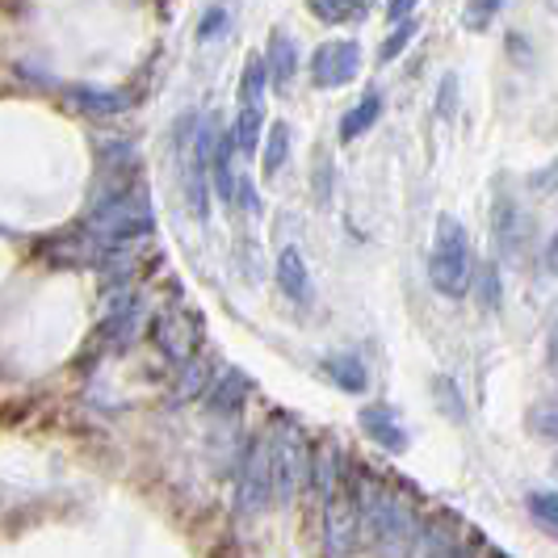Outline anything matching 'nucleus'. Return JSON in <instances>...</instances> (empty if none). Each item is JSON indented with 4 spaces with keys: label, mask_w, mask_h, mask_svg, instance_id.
<instances>
[{
    "label": "nucleus",
    "mask_w": 558,
    "mask_h": 558,
    "mask_svg": "<svg viewBox=\"0 0 558 558\" xmlns=\"http://www.w3.org/2000/svg\"><path fill=\"white\" fill-rule=\"evenodd\" d=\"M84 231L93 240H101L106 252L118 244H135L140 235L151 231V197L143 185H126V190H110L93 206V215L84 219Z\"/></svg>",
    "instance_id": "nucleus-1"
},
{
    "label": "nucleus",
    "mask_w": 558,
    "mask_h": 558,
    "mask_svg": "<svg viewBox=\"0 0 558 558\" xmlns=\"http://www.w3.org/2000/svg\"><path fill=\"white\" fill-rule=\"evenodd\" d=\"M357 517H362V525L369 530V537L378 542V550L387 558L412 555V546H416V521L374 478H362V487H357Z\"/></svg>",
    "instance_id": "nucleus-2"
},
{
    "label": "nucleus",
    "mask_w": 558,
    "mask_h": 558,
    "mask_svg": "<svg viewBox=\"0 0 558 558\" xmlns=\"http://www.w3.org/2000/svg\"><path fill=\"white\" fill-rule=\"evenodd\" d=\"M428 281L446 299H462L471 290V240H466V227L453 215L437 219V235H433V252H428Z\"/></svg>",
    "instance_id": "nucleus-3"
},
{
    "label": "nucleus",
    "mask_w": 558,
    "mask_h": 558,
    "mask_svg": "<svg viewBox=\"0 0 558 558\" xmlns=\"http://www.w3.org/2000/svg\"><path fill=\"white\" fill-rule=\"evenodd\" d=\"M274 504V437H256L240 471V492H235V508L240 517H256Z\"/></svg>",
    "instance_id": "nucleus-4"
},
{
    "label": "nucleus",
    "mask_w": 558,
    "mask_h": 558,
    "mask_svg": "<svg viewBox=\"0 0 558 558\" xmlns=\"http://www.w3.org/2000/svg\"><path fill=\"white\" fill-rule=\"evenodd\" d=\"M357 530H362L357 496L336 483L332 492H324V555L349 558L357 546Z\"/></svg>",
    "instance_id": "nucleus-5"
},
{
    "label": "nucleus",
    "mask_w": 558,
    "mask_h": 558,
    "mask_svg": "<svg viewBox=\"0 0 558 558\" xmlns=\"http://www.w3.org/2000/svg\"><path fill=\"white\" fill-rule=\"evenodd\" d=\"M362 72V47L353 38H336V43H324L315 47L311 56V84L315 88H340Z\"/></svg>",
    "instance_id": "nucleus-6"
},
{
    "label": "nucleus",
    "mask_w": 558,
    "mask_h": 558,
    "mask_svg": "<svg viewBox=\"0 0 558 558\" xmlns=\"http://www.w3.org/2000/svg\"><path fill=\"white\" fill-rule=\"evenodd\" d=\"M311 471V458L307 446L294 428H286L274 437V500H294V492L303 487V478Z\"/></svg>",
    "instance_id": "nucleus-7"
},
{
    "label": "nucleus",
    "mask_w": 558,
    "mask_h": 558,
    "mask_svg": "<svg viewBox=\"0 0 558 558\" xmlns=\"http://www.w3.org/2000/svg\"><path fill=\"white\" fill-rule=\"evenodd\" d=\"M151 340L160 344V353H168L172 362H190V353H194L197 344V324L190 315H181V311H165L151 324Z\"/></svg>",
    "instance_id": "nucleus-8"
},
{
    "label": "nucleus",
    "mask_w": 558,
    "mask_h": 558,
    "mask_svg": "<svg viewBox=\"0 0 558 558\" xmlns=\"http://www.w3.org/2000/svg\"><path fill=\"white\" fill-rule=\"evenodd\" d=\"M357 424H362V433L378 449H387V453H403V449H408V428L399 424L395 408H387V403H369V408H362Z\"/></svg>",
    "instance_id": "nucleus-9"
},
{
    "label": "nucleus",
    "mask_w": 558,
    "mask_h": 558,
    "mask_svg": "<svg viewBox=\"0 0 558 558\" xmlns=\"http://www.w3.org/2000/svg\"><path fill=\"white\" fill-rule=\"evenodd\" d=\"M68 101L88 118H113V113L131 110V97L126 93H113V88H93V84H72L68 88Z\"/></svg>",
    "instance_id": "nucleus-10"
},
{
    "label": "nucleus",
    "mask_w": 558,
    "mask_h": 558,
    "mask_svg": "<svg viewBox=\"0 0 558 558\" xmlns=\"http://www.w3.org/2000/svg\"><path fill=\"white\" fill-rule=\"evenodd\" d=\"M278 286L286 290V299H294V303H307L311 299L307 260H303V252L294 248V244L278 252Z\"/></svg>",
    "instance_id": "nucleus-11"
},
{
    "label": "nucleus",
    "mask_w": 558,
    "mask_h": 558,
    "mask_svg": "<svg viewBox=\"0 0 558 558\" xmlns=\"http://www.w3.org/2000/svg\"><path fill=\"white\" fill-rule=\"evenodd\" d=\"M265 72H269V81L274 88H290L294 81V72H299V47H294V38L290 34H274L269 38V56H265Z\"/></svg>",
    "instance_id": "nucleus-12"
},
{
    "label": "nucleus",
    "mask_w": 558,
    "mask_h": 558,
    "mask_svg": "<svg viewBox=\"0 0 558 558\" xmlns=\"http://www.w3.org/2000/svg\"><path fill=\"white\" fill-rule=\"evenodd\" d=\"M248 387L252 383L240 374V369H223V374H219V383L210 387V399H206V403H210L219 416H235V412L248 403Z\"/></svg>",
    "instance_id": "nucleus-13"
},
{
    "label": "nucleus",
    "mask_w": 558,
    "mask_h": 558,
    "mask_svg": "<svg viewBox=\"0 0 558 558\" xmlns=\"http://www.w3.org/2000/svg\"><path fill=\"white\" fill-rule=\"evenodd\" d=\"M324 374L332 378L340 391H349V395H362L365 383H369V369H365V362L357 353H336V357H328V362H324Z\"/></svg>",
    "instance_id": "nucleus-14"
},
{
    "label": "nucleus",
    "mask_w": 558,
    "mask_h": 558,
    "mask_svg": "<svg viewBox=\"0 0 558 558\" xmlns=\"http://www.w3.org/2000/svg\"><path fill=\"white\" fill-rule=\"evenodd\" d=\"M231 160H235V143H231V135H219L215 151H210V172H215V194L223 197L227 206H235V172H231Z\"/></svg>",
    "instance_id": "nucleus-15"
},
{
    "label": "nucleus",
    "mask_w": 558,
    "mask_h": 558,
    "mask_svg": "<svg viewBox=\"0 0 558 558\" xmlns=\"http://www.w3.org/2000/svg\"><path fill=\"white\" fill-rule=\"evenodd\" d=\"M378 118H383V97H378V93H365L362 101H357L353 110L340 118V140H344V143L362 140V135L374 126V122H378Z\"/></svg>",
    "instance_id": "nucleus-16"
},
{
    "label": "nucleus",
    "mask_w": 558,
    "mask_h": 558,
    "mask_svg": "<svg viewBox=\"0 0 558 558\" xmlns=\"http://www.w3.org/2000/svg\"><path fill=\"white\" fill-rule=\"evenodd\" d=\"M290 160V122H274L269 126V140H265V151H260V172L265 177H278Z\"/></svg>",
    "instance_id": "nucleus-17"
},
{
    "label": "nucleus",
    "mask_w": 558,
    "mask_h": 558,
    "mask_svg": "<svg viewBox=\"0 0 558 558\" xmlns=\"http://www.w3.org/2000/svg\"><path fill=\"white\" fill-rule=\"evenodd\" d=\"M265 88H269V72H265V59L252 56L248 63H244V76H240V106L265 110Z\"/></svg>",
    "instance_id": "nucleus-18"
},
{
    "label": "nucleus",
    "mask_w": 558,
    "mask_h": 558,
    "mask_svg": "<svg viewBox=\"0 0 558 558\" xmlns=\"http://www.w3.org/2000/svg\"><path fill=\"white\" fill-rule=\"evenodd\" d=\"M260 131H265V110L240 106V113H235V131H231V143H235V151L252 156V151L260 147Z\"/></svg>",
    "instance_id": "nucleus-19"
},
{
    "label": "nucleus",
    "mask_w": 558,
    "mask_h": 558,
    "mask_svg": "<svg viewBox=\"0 0 558 558\" xmlns=\"http://www.w3.org/2000/svg\"><path fill=\"white\" fill-rule=\"evenodd\" d=\"M307 9L319 22L340 26V22H357L365 9H369V0H307Z\"/></svg>",
    "instance_id": "nucleus-20"
},
{
    "label": "nucleus",
    "mask_w": 558,
    "mask_h": 558,
    "mask_svg": "<svg viewBox=\"0 0 558 558\" xmlns=\"http://www.w3.org/2000/svg\"><path fill=\"white\" fill-rule=\"evenodd\" d=\"M525 424H530L533 437H542V441H558V395L537 399L530 412H525Z\"/></svg>",
    "instance_id": "nucleus-21"
},
{
    "label": "nucleus",
    "mask_w": 558,
    "mask_h": 558,
    "mask_svg": "<svg viewBox=\"0 0 558 558\" xmlns=\"http://www.w3.org/2000/svg\"><path fill=\"white\" fill-rule=\"evenodd\" d=\"M530 517L550 533V537H558V492H533Z\"/></svg>",
    "instance_id": "nucleus-22"
},
{
    "label": "nucleus",
    "mask_w": 558,
    "mask_h": 558,
    "mask_svg": "<svg viewBox=\"0 0 558 558\" xmlns=\"http://www.w3.org/2000/svg\"><path fill=\"white\" fill-rule=\"evenodd\" d=\"M433 399H437L441 416H449L453 424L466 420V403H462V395H458V387H453L449 378H433Z\"/></svg>",
    "instance_id": "nucleus-23"
},
{
    "label": "nucleus",
    "mask_w": 558,
    "mask_h": 558,
    "mask_svg": "<svg viewBox=\"0 0 558 558\" xmlns=\"http://www.w3.org/2000/svg\"><path fill=\"white\" fill-rule=\"evenodd\" d=\"M504 9V0H466V13H462V22H466V29H487L492 22H496V13Z\"/></svg>",
    "instance_id": "nucleus-24"
},
{
    "label": "nucleus",
    "mask_w": 558,
    "mask_h": 558,
    "mask_svg": "<svg viewBox=\"0 0 558 558\" xmlns=\"http://www.w3.org/2000/svg\"><path fill=\"white\" fill-rule=\"evenodd\" d=\"M416 29H420V26H416V22H412V17H408V22H399V26H395L391 38L383 43V51H378V59H383V63H391V59L403 56V47H408V43L416 38Z\"/></svg>",
    "instance_id": "nucleus-25"
},
{
    "label": "nucleus",
    "mask_w": 558,
    "mask_h": 558,
    "mask_svg": "<svg viewBox=\"0 0 558 558\" xmlns=\"http://www.w3.org/2000/svg\"><path fill=\"white\" fill-rule=\"evenodd\" d=\"M478 307H500V274H496V265H483V274H478Z\"/></svg>",
    "instance_id": "nucleus-26"
},
{
    "label": "nucleus",
    "mask_w": 558,
    "mask_h": 558,
    "mask_svg": "<svg viewBox=\"0 0 558 558\" xmlns=\"http://www.w3.org/2000/svg\"><path fill=\"white\" fill-rule=\"evenodd\" d=\"M416 4L420 0H387V22H395V26L408 22V17L416 13Z\"/></svg>",
    "instance_id": "nucleus-27"
},
{
    "label": "nucleus",
    "mask_w": 558,
    "mask_h": 558,
    "mask_svg": "<svg viewBox=\"0 0 558 558\" xmlns=\"http://www.w3.org/2000/svg\"><path fill=\"white\" fill-rule=\"evenodd\" d=\"M223 26H227V13L223 9H210V13H206V22L197 26V38H210V34H219Z\"/></svg>",
    "instance_id": "nucleus-28"
},
{
    "label": "nucleus",
    "mask_w": 558,
    "mask_h": 558,
    "mask_svg": "<svg viewBox=\"0 0 558 558\" xmlns=\"http://www.w3.org/2000/svg\"><path fill=\"white\" fill-rule=\"evenodd\" d=\"M453 88H458V81H453V76H446V81H441V101H437V113H441V118L453 110Z\"/></svg>",
    "instance_id": "nucleus-29"
},
{
    "label": "nucleus",
    "mask_w": 558,
    "mask_h": 558,
    "mask_svg": "<svg viewBox=\"0 0 558 558\" xmlns=\"http://www.w3.org/2000/svg\"><path fill=\"white\" fill-rule=\"evenodd\" d=\"M546 365H550V374L558 378V319L555 328H550V340H546Z\"/></svg>",
    "instance_id": "nucleus-30"
},
{
    "label": "nucleus",
    "mask_w": 558,
    "mask_h": 558,
    "mask_svg": "<svg viewBox=\"0 0 558 558\" xmlns=\"http://www.w3.org/2000/svg\"><path fill=\"white\" fill-rule=\"evenodd\" d=\"M546 269L558 278V231H555V240H550V248H546Z\"/></svg>",
    "instance_id": "nucleus-31"
},
{
    "label": "nucleus",
    "mask_w": 558,
    "mask_h": 558,
    "mask_svg": "<svg viewBox=\"0 0 558 558\" xmlns=\"http://www.w3.org/2000/svg\"><path fill=\"white\" fill-rule=\"evenodd\" d=\"M555 475H558V458H555Z\"/></svg>",
    "instance_id": "nucleus-32"
}]
</instances>
